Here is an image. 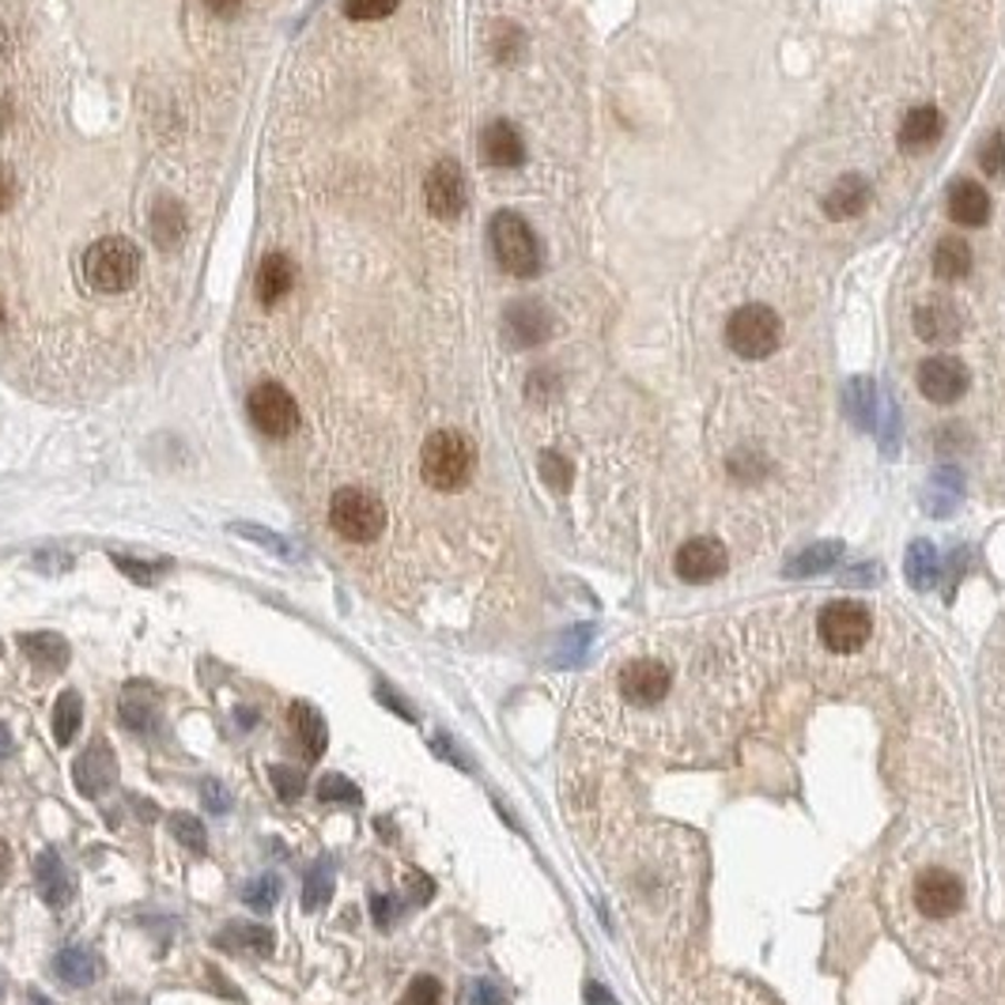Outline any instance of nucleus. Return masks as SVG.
I'll return each instance as SVG.
<instances>
[{
    "mask_svg": "<svg viewBox=\"0 0 1005 1005\" xmlns=\"http://www.w3.org/2000/svg\"><path fill=\"white\" fill-rule=\"evenodd\" d=\"M476 450L462 431H435L420 450V473L435 492H462L473 481Z\"/></svg>",
    "mask_w": 1005,
    "mask_h": 1005,
    "instance_id": "1",
    "label": "nucleus"
},
{
    "mask_svg": "<svg viewBox=\"0 0 1005 1005\" xmlns=\"http://www.w3.org/2000/svg\"><path fill=\"white\" fill-rule=\"evenodd\" d=\"M390 514H386V503L378 500V495L363 492V487H341L337 495L329 500V525L333 533L352 544H371L382 538V530H386Z\"/></svg>",
    "mask_w": 1005,
    "mask_h": 1005,
    "instance_id": "2",
    "label": "nucleus"
},
{
    "mask_svg": "<svg viewBox=\"0 0 1005 1005\" xmlns=\"http://www.w3.org/2000/svg\"><path fill=\"white\" fill-rule=\"evenodd\" d=\"M83 276L102 295L129 292L140 276V250L129 238H99L83 254Z\"/></svg>",
    "mask_w": 1005,
    "mask_h": 1005,
    "instance_id": "3",
    "label": "nucleus"
},
{
    "mask_svg": "<svg viewBox=\"0 0 1005 1005\" xmlns=\"http://www.w3.org/2000/svg\"><path fill=\"white\" fill-rule=\"evenodd\" d=\"M726 344H730L733 356L741 359H768L775 348L782 344V322L771 306L763 303H749L741 311L730 314L726 322Z\"/></svg>",
    "mask_w": 1005,
    "mask_h": 1005,
    "instance_id": "4",
    "label": "nucleus"
},
{
    "mask_svg": "<svg viewBox=\"0 0 1005 1005\" xmlns=\"http://www.w3.org/2000/svg\"><path fill=\"white\" fill-rule=\"evenodd\" d=\"M487 238H492V254L495 262L503 265L511 276H538L541 273V243L533 235V227L525 224L519 213H500L487 227Z\"/></svg>",
    "mask_w": 1005,
    "mask_h": 1005,
    "instance_id": "5",
    "label": "nucleus"
},
{
    "mask_svg": "<svg viewBox=\"0 0 1005 1005\" xmlns=\"http://www.w3.org/2000/svg\"><path fill=\"white\" fill-rule=\"evenodd\" d=\"M817 635H820V643L828 650H836V654H855V650L866 647L869 635H874V617H869V609L858 605V601H831L817 620Z\"/></svg>",
    "mask_w": 1005,
    "mask_h": 1005,
    "instance_id": "6",
    "label": "nucleus"
},
{
    "mask_svg": "<svg viewBox=\"0 0 1005 1005\" xmlns=\"http://www.w3.org/2000/svg\"><path fill=\"white\" fill-rule=\"evenodd\" d=\"M912 899H915L918 915L930 918V923H942V918H953L964 912V880L942 866L923 869V874L915 877Z\"/></svg>",
    "mask_w": 1005,
    "mask_h": 1005,
    "instance_id": "7",
    "label": "nucleus"
},
{
    "mask_svg": "<svg viewBox=\"0 0 1005 1005\" xmlns=\"http://www.w3.org/2000/svg\"><path fill=\"white\" fill-rule=\"evenodd\" d=\"M246 408H250L254 427L269 439H287L292 431H299V405L280 382H262L246 401Z\"/></svg>",
    "mask_w": 1005,
    "mask_h": 1005,
    "instance_id": "8",
    "label": "nucleus"
},
{
    "mask_svg": "<svg viewBox=\"0 0 1005 1005\" xmlns=\"http://www.w3.org/2000/svg\"><path fill=\"white\" fill-rule=\"evenodd\" d=\"M424 197H427V208H431V216L435 219H457L469 205L465 170L457 167L454 159L435 162L427 181H424Z\"/></svg>",
    "mask_w": 1005,
    "mask_h": 1005,
    "instance_id": "9",
    "label": "nucleus"
},
{
    "mask_svg": "<svg viewBox=\"0 0 1005 1005\" xmlns=\"http://www.w3.org/2000/svg\"><path fill=\"white\" fill-rule=\"evenodd\" d=\"M968 386H972V371L956 356H930L918 367V390L934 405H953V401L968 394Z\"/></svg>",
    "mask_w": 1005,
    "mask_h": 1005,
    "instance_id": "10",
    "label": "nucleus"
},
{
    "mask_svg": "<svg viewBox=\"0 0 1005 1005\" xmlns=\"http://www.w3.org/2000/svg\"><path fill=\"white\" fill-rule=\"evenodd\" d=\"M503 337L511 348H538L552 337V314L538 299H519L503 311Z\"/></svg>",
    "mask_w": 1005,
    "mask_h": 1005,
    "instance_id": "11",
    "label": "nucleus"
},
{
    "mask_svg": "<svg viewBox=\"0 0 1005 1005\" xmlns=\"http://www.w3.org/2000/svg\"><path fill=\"white\" fill-rule=\"evenodd\" d=\"M730 571V552L715 538H692L677 549V574L684 582H715Z\"/></svg>",
    "mask_w": 1005,
    "mask_h": 1005,
    "instance_id": "12",
    "label": "nucleus"
},
{
    "mask_svg": "<svg viewBox=\"0 0 1005 1005\" xmlns=\"http://www.w3.org/2000/svg\"><path fill=\"white\" fill-rule=\"evenodd\" d=\"M72 782L83 798H102V794L114 790V782H118V760H114L107 741H91L88 749L76 756Z\"/></svg>",
    "mask_w": 1005,
    "mask_h": 1005,
    "instance_id": "13",
    "label": "nucleus"
},
{
    "mask_svg": "<svg viewBox=\"0 0 1005 1005\" xmlns=\"http://www.w3.org/2000/svg\"><path fill=\"white\" fill-rule=\"evenodd\" d=\"M960 329H964V318L953 303L934 299L930 295V299H923L915 306V333L926 344H949L960 337Z\"/></svg>",
    "mask_w": 1005,
    "mask_h": 1005,
    "instance_id": "14",
    "label": "nucleus"
},
{
    "mask_svg": "<svg viewBox=\"0 0 1005 1005\" xmlns=\"http://www.w3.org/2000/svg\"><path fill=\"white\" fill-rule=\"evenodd\" d=\"M35 888L50 907H65L72 899V874L57 850H42L35 858Z\"/></svg>",
    "mask_w": 1005,
    "mask_h": 1005,
    "instance_id": "15",
    "label": "nucleus"
},
{
    "mask_svg": "<svg viewBox=\"0 0 1005 1005\" xmlns=\"http://www.w3.org/2000/svg\"><path fill=\"white\" fill-rule=\"evenodd\" d=\"M481 159L487 167H519L525 159V144L511 121H492L481 132Z\"/></svg>",
    "mask_w": 1005,
    "mask_h": 1005,
    "instance_id": "16",
    "label": "nucleus"
},
{
    "mask_svg": "<svg viewBox=\"0 0 1005 1005\" xmlns=\"http://www.w3.org/2000/svg\"><path fill=\"white\" fill-rule=\"evenodd\" d=\"M869 181L861 175H844L836 178V186L828 189L825 200H820V208H825L828 219H850V216H861L869 205Z\"/></svg>",
    "mask_w": 1005,
    "mask_h": 1005,
    "instance_id": "17",
    "label": "nucleus"
},
{
    "mask_svg": "<svg viewBox=\"0 0 1005 1005\" xmlns=\"http://www.w3.org/2000/svg\"><path fill=\"white\" fill-rule=\"evenodd\" d=\"M949 219L960 227H983L991 219V194L979 181H956L949 189Z\"/></svg>",
    "mask_w": 1005,
    "mask_h": 1005,
    "instance_id": "18",
    "label": "nucleus"
},
{
    "mask_svg": "<svg viewBox=\"0 0 1005 1005\" xmlns=\"http://www.w3.org/2000/svg\"><path fill=\"white\" fill-rule=\"evenodd\" d=\"M295 287V265L287 254H269L257 269V299L265 306H276Z\"/></svg>",
    "mask_w": 1005,
    "mask_h": 1005,
    "instance_id": "19",
    "label": "nucleus"
},
{
    "mask_svg": "<svg viewBox=\"0 0 1005 1005\" xmlns=\"http://www.w3.org/2000/svg\"><path fill=\"white\" fill-rule=\"evenodd\" d=\"M287 718H292V730L299 737L306 760H322L325 745H329V726H325V718L314 711L311 703H292Z\"/></svg>",
    "mask_w": 1005,
    "mask_h": 1005,
    "instance_id": "20",
    "label": "nucleus"
},
{
    "mask_svg": "<svg viewBox=\"0 0 1005 1005\" xmlns=\"http://www.w3.org/2000/svg\"><path fill=\"white\" fill-rule=\"evenodd\" d=\"M945 132V118L937 114L934 107H918L904 118V126H899V144H904L907 151H918V148H930V144L942 140Z\"/></svg>",
    "mask_w": 1005,
    "mask_h": 1005,
    "instance_id": "21",
    "label": "nucleus"
},
{
    "mask_svg": "<svg viewBox=\"0 0 1005 1005\" xmlns=\"http://www.w3.org/2000/svg\"><path fill=\"white\" fill-rule=\"evenodd\" d=\"M53 968L69 987H91V983L99 979V956H95L88 945H69V949L57 953Z\"/></svg>",
    "mask_w": 1005,
    "mask_h": 1005,
    "instance_id": "22",
    "label": "nucleus"
},
{
    "mask_svg": "<svg viewBox=\"0 0 1005 1005\" xmlns=\"http://www.w3.org/2000/svg\"><path fill=\"white\" fill-rule=\"evenodd\" d=\"M934 273L942 280H964L972 273V246L968 238L945 235L942 243L934 246Z\"/></svg>",
    "mask_w": 1005,
    "mask_h": 1005,
    "instance_id": "23",
    "label": "nucleus"
},
{
    "mask_svg": "<svg viewBox=\"0 0 1005 1005\" xmlns=\"http://www.w3.org/2000/svg\"><path fill=\"white\" fill-rule=\"evenodd\" d=\"M216 945L219 949H246V953L265 956V953H273V934H269V926H262V923H231L216 937Z\"/></svg>",
    "mask_w": 1005,
    "mask_h": 1005,
    "instance_id": "24",
    "label": "nucleus"
},
{
    "mask_svg": "<svg viewBox=\"0 0 1005 1005\" xmlns=\"http://www.w3.org/2000/svg\"><path fill=\"white\" fill-rule=\"evenodd\" d=\"M151 238H156L159 250H175V246L186 238V216L175 200H159L151 208Z\"/></svg>",
    "mask_w": 1005,
    "mask_h": 1005,
    "instance_id": "25",
    "label": "nucleus"
},
{
    "mask_svg": "<svg viewBox=\"0 0 1005 1005\" xmlns=\"http://www.w3.org/2000/svg\"><path fill=\"white\" fill-rule=\"evenodd\" d=\"M19 647H23V654L31 658V662L42 666V669H61L65 662H69V647H65V639L61 635H50V631L23 635V639H19Z\"/></svg>",
    "mask_w": 1005,
    "mask_h": 1005,
    "instance_id": "26",
    "label": "nucleus"
},
{
    "mask_svg": "<svg viewBox=\"0 0 1005 1005\" xmlns=\"http://www.w3.org/2000/svg\"><path fill=\"white\" fill-rule=\"evenodd\" d=\"M329 896H333V866L329 858H318L306 869V880H303V912L306 915L322 912L329 904Z\"/></svg>",
    "mask_w": 1005,
    "mask_h": 1005,
    "instance_id": "27",
    "label": "nucleus"
},
{
    "mask_svg": "<svg viewBox=\"0 0 1005 1005\" xmlns=\"http://www.w3.org/2000/svg\"><path fill=\"white\" fill-rule=\"evenodd\" d=\"M83 722V703L76 692H61L53 703V741L57 745H72V737L80 733Z\"/></svg>",
    "mask_w": 1005,
    "mask_h": 1005,
    "instance_id": "28",
    "label": "nucleus"
},
{
    "mask_svg": "<svg viewBox=\"0 0 1005 1005\" xmlns=\"http://www.w3.org/2000/svg\"><path fill=\"white\" fill-rule=\"evenodd\" d=\"M118 718H121V726H126V730L148 733V730H156V722H159V707L151 703V700H137V696H126V700L118 703Z\"/></svg>",
    "mask_w": 1005,
    "mask_h": 1005,
    "instance_id": "29",
    "label": "nucleus"
},
{
    "mask_svg": "<svg viewBox=\"0 0 1005 1005\" xmlns=\"http://www.w3.org/2000/svg\"><path fill=\"white\" fill-rule=\"evenodd\" d=\"M227 530H231L235 538H246V541L262 544V549H269V552H276V556H284V560H292V556H295V549L280 538V533L262 530V525H254V522H231V525H227Z\"/></svg>",
    "mask_w": 1005,
    "mask_h": 1005,
    "instance_id": "30",
    "label": "nucleus"
},
{
    "mask_svg": "<svg viewBox=\"0 0 1005 1005\" xmlns=\"http://www.w3.org/2000/svg\"><path fill=\"white\" fill-rule=\"evenodd\" d=\"M170 831H175L178 844L189 847L194 855H205V850H208V831L194 817V812H178V817H170Z\"/></svg>",
    "mask_w": 1005,
    "mask_h": 1005,
    "instance_id": "31",
    "label": "nucleus"
},
{
    "mask_svg": "<svg viewBox=\"0 0 1005 1005\" xmlns=\"http://www.w3.org/2000/svg\"><path fill=\"white\" fill-rule=\"evenodd\" d=\"M243 899H246V907H254V912H269L276 899H280V877H273V874L254 877L250 885L243 888Z\"/></svg>",
    "mask_w": 1005,
    "mask_h": 1005,
    "instance_id": "32",
    "label": "nucleus"
},
{
    "mask_svg": "<svg viewBox=\"0 0 1005 1005\" xmlns=\"http://www.w3.org/2000/svg\"><path fill=\"white\" fill-rule=\"evenodd\" d=\"M269 782L276 787V794H280V801H287V806H292V801H299L303 790H306L303 771L299 768H287V763H273V768H269Z\"/></svg>",
    "mask_w": 1005,
    "mask_h": 1005,
    "instance_id": "33",
    "label": "nucleus"
},
{
    "mask_svg": "<svg viewBox=\"0 0 1005 1005\" xmlns=\"http://www.w3.org/2000/svg\"><path fill=\"white\" fill-rule=\"evenodd\" d=\"M318 798L322 801H333V806H356L359 801V787L352 779H344V775H325V779L318 782Z\"/></svg>",
    "mask_w": 1005,
    "mask_h": 1005,
    "instance_id": "34",
    "label": "nucleus"
},
{
    "mask_svg": "<svg viewBox=\"0 0 1005 1005\" xmlns=\"http://www.w3.org/2000/svg\"><path fill=\"white\" fill-rule=\"evenodd\" d=\"M541 476H544V484H549L552 492H568L574 473H571L568 457H560L556 450H549V454H541Z\"/></svg>",
    "mask_w": 1005,
    "mask_h": 1005,
    "instance_id": "35",
    "label": "nucleus"
},
{
    "mask_svg": "<svg viewBox=\"0 0 1005 1005\" xmlns=\"http://www.w3.org/2000/svg\"><path fill=\"white\" fill-rule=\"evenodd\" d=\"M979 167H983V175H991V178H1002L1005 175V129L991 132V137L983 140Z\"/></svg>",
    "mask_w": 1005,
    "mask_h": 1005,
    "instance_id": "36",
    "label": "nucleus"
},
{
    "mask_svg": "<svg viewBox=\"0 0 1005 1005\" xmlns=\"http://www.w3.org/2000/svg\"><path fill=\"white\" fill-rule=\"evenodd\" d=\"M401 0H344V16L356 23H371V19H386Z\"/></svg>",
    "mask_w": 1005,
    "mask_h": 1005,
    "instance_id": "37",
    "label": "nucleus"
},
{
    "mask_svg": "<svg viewBox=\"0 0 1005 1005\" xmlns=\"http://www.w3.org/2000/svg\"><path fill=\"white\" fill-rule=\"evenodd\" d=\"M114 568L126 571L132 582H140V587H151V582H156L159 574L167 571V563H137V560H129V556H114Z\"/></svg>",
    "mask_w": 1005,
    "mask_h": 1005,
    "instance_id": "38",
    "label": "nucleus"
},
{
    "mask_svg": "<svg viewBox=\"0 0 1005 1005\" xmlns=\"http://www.w3.org/2000/svg\"><path fill=\"white\" fill-rule=\"evenodd\" d=\"M397 1005H439V983L431 979V975H420Z\"/></svg>",
    "mask_w": 1005,
    "mask_h": 1005,
    "instance_id": "39",
    "label": "nucleus"
},
{
    "mask_svg": "<svg viewBox=\"0 0 1005 1005\" xmlns=\"http://www.w3.org/2000/svg\"><path fill=\"white\" fill-rule=\"evenodd\" d=\"M371 915H375V926H382V930H386V926L401 915V899L375 893V896H371Z\"/></svg>",
    "mask_w": 1005,
    "mask_h": 1005,
    "instance_id": "40",
    "label": "nucleus"
},
{
    "mask_svg": "<svg viewBox=\"0 0 1005 1005\" xmlns=\"http://www.w3.org/2000/svg\"><path fill=\"white\" fill-rule=\"evenodd\" d=\"M200 801H205L208 812H227V809H231V794H227L224 782H216V779H208L205 787H200Z\"/></svg>",
    "mask_w": 1005,
    "mask_h": 1005,
    "instance_id": "41",
    "label": "nucleus"
},
{
    "mask_svg": "<svg viewBox=\"0 0 1005 1005\" xmlns=\"http://www.w3.org/2000/svg\"><path fill=\"white\" fill-rule=\"evenodd\" d=\"M465 1005H503V991L495 987V983L481 979V983H473V987H469Z\"/></svg>",
    "mask_w": 1005,
    "mask_h": 1005,
    "instance_id": "42",
    "label": "nucleus"
},
{
    "mask_svg": "<svg viewBox=\"0 0 1005 1005\" xmlns=\"http://www.w3.org/2000/svg\"><path fill=\"white\" fill-rule=\"evenodd\" d=\"M16 175H12V167H8V162H0V213H4L8 205H12L16 200Z\"/></svg>",
    "mask_w": 1005,
    "mask_h": 1005,
    "instance_id": "43",
    "label": "nucleus"
},
{
    "mask_svg": "<svg viewBox=\"0 0 1005 1005\" xmlns=\"http://www.w3.org/2000/svg\"><path fill=\"white\" fill-rule=\"evenodd\" d=\"M375 692H378V700H382V703H386V707H394V711H397L401 718H408V722H413V718H416V715H413V711H408V707H405V700H401V696H394V692H390V688H386V684H378V688H375Z\"/></svg>",
    "mask_w": 1005,
    "mask_h": 1005,
    "instance_id": "44",
    "label": "nucleus"
},
{
    "mask_svg": "<svg viewBox=\"0 0 1005 1005\" xmlns=\"http://www.w3.org/2000/svg\"><path fill=\"white\" fill-rule=\"evenodd\" d=\"M408 893H413V899H420V904H424V899H431V893H435V885H431V877L413 874V877H408Z\"/></svg>",
    "mask_w": 1005,
    "mask_h": 1005,
    "instance_id": "45",
    "label": "nucleus"
},
{
    "mask_svg": "<svg viewBox=\"0 0 1005 1005\" xmlns=\"http://www.w3.org/2000/svg\"><path fill=\"white\" fill-rule=\"evenodd\" d=\"M205 8L219 19H231L238 8H243V0H205Z\"/></svg>",
    "mask_w": 1005,
    "mask_h": 1005,
    "instance_id": "46",
    "label": "nucleus"
},
{
    "mask_svg": "<svg viewBox=\"0 0 1005 1005\" xmlns=\"http://www.w3.org/2000/svg\"><path fill=\"white\" fill-rule=\"evenodd\" d=\"M8 874H12V847H8L4 839H0V888H4Z\"/></svg>",
    "mask_w": 1005,
    "mask_h": 1005,
    "instance_id": "47",
    "label": "nucleus"
},
{
    "mask_svg": "<svg viewBox=\"0 0 1005 1005\" xmlns=\"http://www.w3.org/2000/svg\"><path fill=\"white\" fill-rule=\"evenodd\" d=\"M8 756H12V733L0 726V760H8Z\"/></svg>",
    "mask_w": 1005,
    "mask_h": 1005,
    "instance_id": "48",
    "label": "nucleus"
},
{
    "mask_svg": "<svg viewBox=\"0 0 1005 1005\" xmlns=\"http://www.w3.org/2000/svg\"><path fill=\"white\" fill-rule=\"evenodd\" d=\"M8 118H12V107H8V99L0 95V129L8 126Z\"/></svg>",
    "mask_w": 1005,
    "mask_h": 1005,
    "instance_id": "49",
    "label": "nucleus"
},
{
    "mask_svg": "<svg viewBox=\"0 0 1005 1005\" xmlns=\"http://www.w3.org/2000/svg\"><path fill=\"white\" fill-rule=\"evenodd\" d=\"M703 1005V1002H700ZM707 1005H760V1002H737V998H715V1002H707Z\"/></svg>",
    "mask_w": 1005,
    "mask_h": 1005,
    "instance_id": "50",
    "label": "nucleus"
},
{
    "mask_svg": "<svg viewBox=\"0 0 1005 1005\" xmlns=\"http://www.w3.org/2000/svg\"><path fill=\"white\" fill-rule=\"evenodd\" d=\"M235 718H238V726H254V722H257V715H254V711H238Z\"/></svg>",
    "mask_w": 1005,
    "mask_h": 1005,
    "instance_id": "51",
    "label": "nucleus"
},
{
    "mask_svg": "<svg viewBox=\"0 0 1005 1005\" xmlns=\"http://www.w3.org/2000/svg\"><path fill=\"white\" fill-rule=\"evenodd\" d=\"M35 1005H50V1002H46V998H35Z\"/></svg>",
    "mask_w": 1005,
    "mask_h": 1005,
    "instance_id": "52",
    "label": "nucleus"
},
{
    "mask_svg": "<svg viewBox=\"0 0 1005 1005\" xmlns=\"http://www.w3.org/2000/svg\"><path fill=\"white\" fill-rule=\"evenodd\" d=\"M0 994H4V983H0Z\"/></svg>",
    "mask_w": 1005,
    "mask_h": 1005,
    "instance_id": "53",
    "label": "nucleus"
},
{
    "mask_svg": "<svg viewBox=\"0 0 1005 1005\" xmlns=\"http://www.w3.org/2000/svg\"><path fill=\"white\" fill-rule=\"evenodd\" d=\"M0 322H4V311H0Z\"/></svg>",
    "mask_w": 1005,
    "mask_h": 1005,
    "instance_id": "54",
    "label": "nucleus"
}]
</instances>
